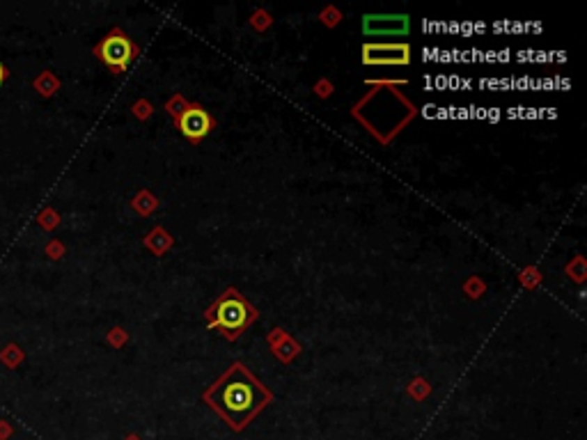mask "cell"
<instances>
[{"mask_svg":"<svg viewBox=\"0 0 587 440\" xmlns=\"http://www.w3.org/2000/svg\"><path fill=\"white\" fill-rule=\"evenodd\" d=\"M207 317L211 321V328H221V333L228 337V340H237V337L257 319V310L237 292V289H228V292L214 303V308L207 312Z\"/></svg>","mask_w":587,"mask_h":440,"instance_id":"7a4b0ae2","label":"cell"},{"mask_svg":"<svg viewBox=\"0 0 587 440\" xmlns=\"http://www.w3.org/2000/svg\"><path fill=\"white\" fill-rule=\"evenodd\" d=\"M5 78H7V69L3 67V62H0V85L5 83Z\"/></svg>","mask_w":587,"mask_h":440,"instance_id":"52a82bcc","label":"cell"},{"mask_svg":"<svg viewBox=\"0 0 587 440\" xmlns=\"http://www.w3.org/2000/svg\"><path fill=\"white\" fill-rule=\"evenodd\" d=\"M177 129L182 131V136L189 138L191 143H200V140L207 138L211 129H214V117L198 104L184 106L182 113L177 115Z\"/></svg>","mask_w":587,"mask_h":440,"instance_id":"277c9868","label":"cell"},{"mask_svg":"<svg viewBox=\"0 0 587 440\" xmlns=\"http://www.w3.org/2000/svg\"><path fill=\"white\" fill-rule=\"evenodd\" d=\"M365 65H409L411 46L409 44H365L363 46Z\"/></svg>","mask_w":587,"mask_h":440,"instance_id":"8992f818","label":"cell"},{"mask_svg":"<svg viewBox=\"0 0 587 440\" xmlns=\"http://www.w3.org/2000/svg\"><path fill=\"white\" fill-rule=\"evenodd\" d=\"M411 19L406 14H365L363 33L370 37H402L409 35Z\"/></svg>","mask_w":587,"mask_h":440,"instance_id":"5b68a950","label":"cell"},{"mask_svg":"<svg viewBox=\"0 0 587 440\" xmlns=\"http://www.w3.org/2000/svg\"><path fill=\"white\" fill-rule=\"evenodd\" d=\"M205 402L228 420L232 429H244L271 402V392L248 372L244 363H234L207 390Z\"/></svg>","mask_w":587,"mask_h":440,"instance_id":"6da1fadb","label":"cell"},{"mask_svg":"<svg viewBox=\"0 0 587 440\" xmlns=\"http://www.w3.org/2000/svg\"><path fill=\"white\" fill-rule=\"evenodd\" d=\"M97 55L113 69L115 74H124L131 62L136 60L138 46L133 44L122 30H113V33L97 46Z\"/></svg>","mask_w":587,"mask_h":440,"instance_id":"3957f363","label":"cell"}]
</instances>
